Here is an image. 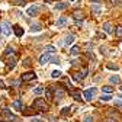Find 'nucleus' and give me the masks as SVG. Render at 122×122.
Listing matches in <instances>:
<instances>
[{"mask_svg":"<svg viewBox=\"0 0 122 122\" xmlns=\"http://www.w3.org/2000/svg\"><path fill=\"white\" fill-rule=\"evenodd\" d=\"M55 9H58V10H66V9H68V3H66V2H60V3L55 5Z\"/></svg>","mask_w":122,"mask_h":122,"instance_id":"obj_14","label":"nucleus"},{"mask_svg":"<svg viewBox=\"0 0 122 122\" xmlns=\"http://www.w3.org/2000/svg\"><path fill=\"white\" fill-rule=\"evenodd\" d=\"M15 66H16V58H13V57H12V58H7V61H6V67L12 70V68H15Z\"/></svg>","mask_w":122,"mask_h":122,"instance_id":"obj_11","label":"nucleus"},{"mask_svg":"<svg viewBox=\"0 0 122 122\" xmlns=\"http://www.w3.org/2000/svg\"><path fill=\"white\" fill-rule=\"evenodd\" d=\"M39 6L38 5H34V6H30L28 10H26V13H28V16H36V15L39 13Z\"/></svg>","mask_w":122,"mask_h":122,"instance_id":"obj_4","label":"nucleus"},{"mask_svg":"<svg viewBox=\"0 0 122 122\" xmlns=\"http://www.w3.org/2000/svg\"><path fill=\"white\" fill-rule=\"evenodd\" d=\"M0 34H2V26H0Z\"/></svg>","mask_w":122,"mask_h":122,"instance_id":"obj_44","label":"nucleus"},{"mask_svg":"<svg viewBox=\"0 0 122 122\" xmlns=\"http://www.w3.org/2000/svg\"><path fill=\"white\" fill-rule=\"evenodd\" d=\"M68 25V18H66V16H61L58 20H57V26L58 28H64V26H67Z\"/></svg>","mask_w":122,"mask_h":122,"instance_id":"obj_8","label":"nucleus"},{"mask_svg":"<svg viewBox=\"0 0 122 122\" xmlns=\"http://www.w3.org/2000/svg\"><path fill=\"white\" fill-rule=\"evenodd\" d=\"M103 29H105V32H106V34H112V32H113V26H112L109 22L103 23Z\"/></svg>","mask_w":122,"mask_h":122,"instance_id":"obj_13","label":"nucleus"},{"mask_svg":"<svg viewBox=\"0 0 122 122\" xmlns=\"http://www.w3.org/2000/svg\"><path fill=\"white\" fill-rule=\"evenodd\" d=\"M51 63H52V64H60V60H58L57 57H54V58H51Z\"/></svg>","mask_w":122,"mask_h":122,"instance_id":"obj_35","label":"nucleus"},{"mask_svg":"<svg viewBox=\"0 0 122 122\" xmlns=\"http://www.w3.org/2000/svg\"><path fill=\"white\" fill-rule=\"evenodd\" d=\"M73 79L76 80V81H81L83 79H84V76H83V73L80 74V73H74V76H73Z\"/></svg>","mask_w":122,"mask_h":122,"instance_id":"obj_20","label":"nucleus"},{"mask_svg":"<svg viewBox=\"0 0 122 122\" xmlns=\"http://www.w3.org/2000/svg\"><path fill=\"white\" fill-rule=\"evenodd\" d=\"M70 106H66V108H63V109H61V115H63V116H67L68 113H70Z\"/></svg>","mask_w":122,"mask_h":122,"instance_id":"obj_24","label":"nucleus"},{"mask_svg":"<svg viewBox=\"0 0 122 122\" xmlns=\"http://www.w3.org/2000/svg\"><path fill=\"white\" fill-rule=\"evenodd\" d=\"M0 26H2V34L5 36H9L10 35V23L9 22H3Z\"/></svg>","mask_w":122,"mask_h":122,"instance_id":"obj_6","label":"nucleus"},{"mask_svg":"<svg viewBox=\"0 0 122 122\" xmlns=\"http://www.w3.org/2000/svg\"><path fill=\"white\" fill-rule=\"evenodd\" d=\"M44 90H45V89H44L42 86H38L36 89H34V93H35V95H41V93H44Z\"/></svg>","mask_w":122,"mask_h":122,"instance_id":"obj_25","label":"nucleus"},{"mask_svg":"<svg viewBox=\"0 0 122 122\" xmlns=\"http://www.w3.org/2000/svg\"><path fill=\"white\" fill-rule=\"evenodd\" d=\"M12 106H13V108L16 109V111H20V112H23V111H25V106H23V102H22L20 99H16V100L13 102V105H12Z\"/></svg>","mask_w":122,"mask_h":122,"instance_id":"obj_7","label":"nucleus"},{"mask_svg":"<svg viewBox=\"0 0 122 122\" xmlns=\"http://www.w3.org/2000/svg\"><path fill=\"white\" fill-rule=\"evenodd\" d=\"M102 92H103V93H112V92H113V86H103Z\"/></svg>","mask_w":122,"mask_h":122,"instance_id":"obj_21","label":"nucleus"},{"mask_svg":"<svg viewBox=\"0 0 122 122\" xmlns=\"http://www.w3.org/2000/svg\"><path fill=\"white\" fill-rule=\"evenodd\" d=\"M73 16H74V19H83V18H84V13H83L81 10H76V12L73 13Z\"/></svg>","mask_w":122,"mask_h":122,"instance_id":"obj_16","label":"nucleus"},{"mask_svg":"<svg viewBox=\"0 0 122 122\" xmlns=\"http://www.w3.org/2000/svg\"><path fill=\"white\" fill-rule=\"evenodd\" d=\"M38 30H41V25L39 23H35L30 26V32H38Z\"/></svg>","mask_w":122,"mask_h":122,"instance_id":"obj_23","label":"nucleus"},{"mask_svg":"<svg viewBox=\"0 0 122 122\" xmlns=\"http://www.w3.org/2000/svg\"><path fill=\"white\" fill-rule=\"evenodd\" d=\"M12 84H13V86H15V87H16V86H18V84H19V81H18V80H13V81H12Z\"/></svg>","mask_w":122,"mask_h":122,"instance_id":"obj_36","label":"nucleus"},{"mask_svg":"<svg viewBox=\"0 0 122 122\" xmlns=\"http://www.w3.org/2000/svg\"><path fill=\"white\" fill-rule=\"evenodd\" d=\"M121 90H122V86H121Z\"/></svg>","mask_w":122,"mask_h":122,"instance_id":"obj_46","label":"nucleus"},{"mask_svg":"<svg viewBox=\"0 0 122 122\" xmlns=\"http://www.w3.org/2000/svg\"><path fill=\"white\" fill-rule=\"evenodd\" d=\"M84 122H95V119H93V116L86 115V116H84Z\"/></svg>","mask_w":122,"mask_h":122,"instance_id":"obj_31","label":"nucleus"},{"mask_svg":"<svg viewBox=\"0 0 122 122\" xmlns=\"http://www.w3.org/2000/svg\"><path fill=\"white\" fill-rule=\"evenodd\" d=\"M115 106H116V108H121V109H122V100H115Z\"/></svg>","mask_w":122,"mask_h":122,"instance_id":"obj_34","label":"nucleus"},{"mask_svg":"<svg viewBox=\"0 0 122 122\" xmlns=\"http://www.w3.org/2000/svg\"><path fill=\"white\" fill-rule=\"evenodd\" d=\"M61 74H63V73H61V71H58V70H55V71H52V73H51L52 79H58V77H61Z\"/></svg>","mask_w":122,"mask_h":122,"instance_id":"obj_27","label":"nucleus"},{"mask_svg":"<svg viewBox=\"0 0 122 122\" xmlns=\"http://www.w3.org/2000/svg\"><path fill=\"white\" fill-rule=\"evenodd\" d=\"M52 92H54V97H58V100L63 99L64 95H66V92L63 89H60V87H52Z\"/></svg>","mask_w":122,"mask_h":122,"instance_id":"obj_5","label":"nucleus"},{"mask_svg":"<svg viewBox=\"0 0 122 122\" xmlns=\"http://www.w3.org/2000/svg\"><path fill=\"white\" fill-rule=\"evenodd\" d=\"M10 122H22V121H19V119H18V118H15V119H12V121H10Z\"/></svg>","mask_w":122,"mask_h":122,"instance_id":"obj_38","label":"nucleus"},{"mask_svg":"<svg viewBox=\"0 0 122 122\" xmlns=\"http://www.w3.org/2000/svg\"><path fill=\"white\" fill-rule=\"evenodd\" d=\"M73 41H74V35H67L66 39H64V44H66V45H71Z\"/></svg>","mask_w":122,"mask_h":122,"instance_id":"obj_18","label":"nucleus"},{"mask_svg":"<svg viewBox=\"0 0 122 122\" xmlns=\"http://www.w3.org/2000/svg\"><path fill=\"white\" fill-rule=\"evenodd\" d=\"M0 122H2V121H0Z\"/></svg>","mask_w":122,"mask_h":122,"instance_id":"obj_47","label":"nucleus"},{"mask_svg":"<svg viewBox=\"0 0 122 122\" xmlns=\"http://www.w3.org/2000/svg\"><path fill=\"white\" fill-rule=\"evenodd\" d=\"M70 93H71V96L74 97V100H81V95L79 93V92H76V90L70 89Z\"/></svg>","mask_w":122,"mask_h":122,"instance_id":"obj_15","label":"nucleus"},{"mask_svg":"<svg viewBox=\"0 0 122 122\" xmlns=\"http://www.w3.org/2000/svg\"><path fill=\"white\" fill-rule=\"evenodd\" d=\"M93 12H95L96 15H99V13H100V6H99V5H93Z\"/></svg>","mask_w":122,"mask_h":122,"instance_id":"obj_30","label":"nucleus"},{"mask_svg":"<svg viewBox=\"0 0 122 122\" xmlns=\"http://www.w3.org/2000/svg\"><path fill=\"white\" fill-rule=\"evenodd\" d=\"M96 92H97V89L96 87H92V89H86L84 90V93H83V96H84V99L86 100H93L95 99V96H96Z\"/></svg>","mask_w":122,"mask_h":122,"instance_id":"obj_2","label":"nucleus"},{"mask_svg":"<svg viewBox=\"0 0 122 122\" xmlns=\"http://www.w3.org/2000/svg\"><path fill=\"white\" fill-rule=\"evenodd\" d=\"M36 79V73L35 71H28V73H23L20 80L22 81H30V80H35Z\"/></svg>","mask_w":122,"mask_h":122,"instance_id":"obj_3","label":"nucleus"},{"mask_svg":"<svg viewBox=\"0 0 122 122\" xmlns=\"http://www.w3.org/2000/svg\"><path fill=\"white\" fill-rule=\"evenodd\" d=\"M106 67H108L109 70H118V66H116V64H112V63H109Z\"/></svg>","mask_w":122,"mask_h":122,"instance_id":"obj_32","label":"nucleus"},{"mask_svg":"<svg viewBox=\"0 0 122 122\" xmlns=\"http://www.w3.org/2000/svg\"><path fill=\"white\" fill-rule=\"evenodd\" d=\"M2 115H3V116L7 119V122H10L12 119H15V118H16V116H15V115H13V113H12L9 109H3V111H2Z\"/></svg>","mask_w":122,"mask_h":122,"instance_id":"obj_9","label":"nucleus"},{"mask_svg":"<svg viewBox=\"0 0 122 122\" xmlns=\"http://www.w3.org/2000/svg\"><path fill=\"white\" fill-rule=\"evenodd\" d=\"M50 60H51V58H50V54H48V52H44V54L39 57V64L44 66V64H47Z\"/></svg>","mask_w":122,"mask_h":122,"instance_id":"obj_10","label":"nucleus"},{"mask_svg":"<svg viewBox=\"0 0 122 122\" xmlns=\"http://www.w3.org/2000/svg\"><path fill=\"white\" fill-rule=\"evenodd\" d=\"M111 99H112V96H111L109 93H108V95H102V97H100L102 102H103V100H105V102H108V100H111Z\"/></svg>","mask_w":122,"mask_h":122,"instance_id":"obj_29","label":"nucleus"},{"mask_svg":"<svg viewBox=\"0 0 122 122\" xmlns=\"http://www.w3.org/2000/svg\"><path fill=\"white\" fill-rule=\"evenodd\" d=\"M115 35H116L118 38H122V26H118V28L115 29Z\"/></svg>","mask_w":122,"mask_h":122,"instance_id":"obj_26","label":"nucleus"},{"mask_svg":"<svg viewBox=\"0 0 122 122\" xmlns=\"http://www.w3.org/2000/svg\"><path fill=\"white\" fill-rule=\"evenodd\" d=\"M113 2H115V5H121V3H122V0H113Z\"/></svg>","mask_w":122,"mask_h":122,"instance_id":"obj_37","label":"nucleus"},{"mask_svg":"<svg viewBox=\"0 0 122 122\" xmlns=\"http://www.w3.org/2000/svg\"><path fill=\"white\" fill-rule=\"evenodd\" d=\"M32 106H34L35 109H42V111H47V109H48L47 102H45L44 99H41V97L35 99V100H34V103H32Z\"/></svg>","mask_w":122,"mask_h":122,"instance_id":"obj_1","label":"nucleus"},{"mask_svg":"<svg viewBox=\"0 0 122 122\" xmlns=\"http://www.w3.org/2000/svg\"><path fill=\"white\" fill-rule=\"evenodd\" d=\"M105 122H116V121H115V119H106Z\"/></svg>","mask_w":122,"mask_h":122,"instance_id":"obj_39","label":"nucleus"},{"mask_svg":"<svg viewBox=\"0 0 122 122\" xmlns=\"http://www.w3.org/2000/svg\"><path fill=\"white\" fill-rule=\"evenodd\" d=\"M70 54H71V55H77V54H80V47H79V45H74V47L71 48V51H70Z\"/></svg>","mask_w":122,"mask_h":122,"instance_id":"obj_19","label":"nucleus"},{"mask_svg":"<svg viewBox=\"0 0 122 122\" xmlns=\"http://www.w3.org/2000/svg\"><path fill=\"white\" fill-rule=\"evenodd\" d=\"M13 54H15V50H13V48H6V51H5V55H6V57L13 55Z\"/></svg>","mask_w":122,"mask_h":122,"instance_id":"obj_28","label":"nucleus"},{"mask_svg":"<svg viewBox=\"0 0 122 122\" xmlns=\"http://www.w3.org/2000/svg\"><path fill=\"white\" fill-rule=\"evenodd\" d=\"M13 30H15V35H16L18 38H20V36L23 35V29H22L19 25H15V26H13Z\"/></svg>","mask_w":122,"mask_h":122,"instance_id":"obj_12","label":"nucleus"},{"mask_svg":"<svg viewBox=\"0 0 122 122\" xmlns=\"http://www.w3.org/2000/svg\"><path fill=\"white\" fill-rule=\"evenodd\" d=\"M54 0H45V3H52Z\"/></svg>","mask_w":122,"mask_h":122,"instance_id":"obj_41","label":"nucleus"},{"mask_svg":"<svg viewBox=\"0 0 122 122\" xmlns=\"http://www.w3.org/2000/svg\"><path fill=\"white\" fill-rule=\"evenodd\" d=\"M0 87H5V83H3L2 80H0Z\"/></svg>","mask_w":122,"mask_h":122,"instance_id":"obj_40","label":"nucleus"},{"mask_svg":"<svg viewBox=\"0 0 122 122\" xmlns=\"http://www.w3.org/2000/svg\"><path fill=\"white\" fill-rule=\"evenodd\" d=\"M45 52H48V54H55V47H52V45H47V47H45V50H44Z\"/></svg>","mask_w":122,"mask_h":122,"instance_id":"obj_17","label":"nucleus"},{"mask_svg":"<svg viewBox=\"0 0 122 122\" xmlns=\"http://www.w3.org/2000/svg\"><path fill=\"white\" fill-rule=\"evenodd\" d=\"M68 2H74V0H68Z\"/></svg>","mask_w":122,"mask_h":122,"instance_id":"obj_45","label":"nucleus"},{"mask_svg":"<svg viewBox=\"0 0 122 122\" xmlns=\"http://www.w3.org/2000/svg\"><path fill=\"white\" fill-rule=\"evenodd\" d=\"M32 122H41V119H32Z\"/></svg>","mask_w":122,"mask_h":122,"instance_id":"obj_42","label":"nucleus"},{"mask_svg":"<svg viewBox=\"0 0 122 122\" xmlns=\"http://www.w3.org/2000/svg\"><path fill=\"white\" fill-rule=\"evenodd\" d=\"M111 83H112V84H119V83H121L119 76H112V77H111Z\"/></svg>","mask_w":122,"mask_h":122,"instance_id":"obj_22","label":"nucleus"},{"mask_svg":"<svg viewBox=\"0 0 122 122\" xmlns=\"http://www.w3.org/2000/svg\"><path fill=\"white\" fill-rule=\"evenodd\" d=\"M90 2H95V3H99V2H100V0H90Z\"/></svg>","mask_w":122,"mask_h":122,"instance_id":"obj_43","label":"nucleus"},{"mask_svg":"<svg viewBox=\"0 0 122 122\" xmlns=\"http://www.w3.org/2000/svg\"><path fill=\"white\" fill-rule=\"evenodd\" d=\"M23 66H25V67H30V58H26V60L23 61Z\"/></svg>","mask_w":122,"mask_h":122,"instance_id":"obj_33","label":"nucleus"}]
</instances>
